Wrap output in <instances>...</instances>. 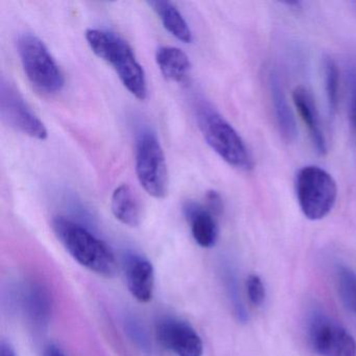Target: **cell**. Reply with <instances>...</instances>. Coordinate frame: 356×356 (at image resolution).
Listing matches in <instances>:
<instances>
[{
  "mask_svg": "<svg viewBox=\"0 0 356 356\" xmlns=\"http://www.w3.org/2000/svg\"><path fill=\"white\" fill-rule=\"evenodd\" d=\"M127 285L131 295L141 303L151 301L155 286L153 264L143 256L132 254L126 261Z\"/></svg>",
  "mask_w": 356,
  "mask_h": 356,
  "instance_id": "10",
  "label": "cell"
},
{
  "mask_svg": "<svg viewBox=\"0 0 356 356\" xmlns=\"http://www.w3.org/2000/svg\"><path fill=\"white\" fill-rule=\"evenodd\" d=\"M184 213L191 225V234L195 243L202 248H211L216 245L218 236V227L216 216L197 203H187Z\"/></svg>",
  "mask_w": 356,
  "mask_h": 356,
  "instance_id": "13",
  "label": "cell"
},
{
  "mask_svg": "<svg viewBox=\"0 0 356 356\" xmlns=\"http://www.w3.org/2000/svg\"><path fill=\"white\" fill-rule=\"evenodd\" d=\"M147 3L157 14L165 30L175 38L184 43H191L193 41V33L188 24L172 3L164 0H155Z\"/></svg>",
  "mask_w": 356,
  "mask_h": 356,
  "instance_id": "16",
  "label": "cell"
},
{
  "mask_svg": "<svg viewBox=\"0 0 356 356\" xmlns=\"http://www.w3.org/2000/svg\"><path fill=\"white\" fill-rule=\"evenodd\" d=\"M17 44L22 68L31 84L44 95L60 92L65 79L43 41L35 35L24 34Z\"/></svg>",
  "mask_w": 356,
  "mask_h": 356,
  "instance_id": "4",
  "label": "cell"
},
{
  "mask_svg": "<svg viewBox=\"0 0 356 356\" xmlns=\"http://www.w3.org/2000/svg\"><path fill=\"white\" fill-rule=\"evenodd\" d=\"M0 114L11 128L38 140L47 138V130L40 118L26 103L22 93L9 81L1 79Z\"/></svg>",
  "mask_w": 356,
  "mask_h": 356,
  "instance_id": "7",
  "label": "cell"
},
{
  "mask_svg": "<svg viewBox=\"0 0 356 356\" xmlns=\"http://www.w3.org/2000/svg\"><path fill=\"white\" fill-rule=\"evenodd\" d=\"M135 165L143 188L156 199L165 197L168 191V165L161 145L152 131H143L139 134Z\"/></svg>",
  "mask_w": 356,
  "mask_h": 356,
  "instance_id": "6",
  "label": "cell"
},
{
  "mask_svg": "<svg viewBox=\"0 0 356 356\" xmlns=\"http://www.w3.org/2000/svg\"><path fill=\"white\" fill-rule=\"evenodd\" d=\"M293 104L301 116V120L307 127L310 139H312V145H314V149H316V153L321 156L326 155L328 152L326 137H325L318 108H316V102H314L312 93L304 87L299 86L293 90Z\"/></svg>",
  "mask_w": 356,
  "mask_h": 356,
  "instance_id": "11",
  "label": "cell"
},
{
  "mask_svg": "<svg viewBox=\"0 0 356 356\" xmlns=\"http://www.w3.org/2000/svg\"><path fill=\"white\" fill-rule=\"evenodd\" d=\"M309 341L321 356H356V341L343 327L325 316H316L309 325Z\"/></svg>",
  "mask_w": 356,
  "mask_h": 356,
  "instance_id": "8",
  "label": "cell"
},
{
  "mask_svg": "<svg viewBox=\"0 0 356 356\" xmlns=\"http://www.w3.org/2000/svg\"><path fill=\"white\" fill-rule=\"evenodd\" d=\"M197 120L206 143L224 161L238 170H251L253 161L245 141L220 112L209 104H200Z\"/></svg>",
  "mask_w": 356,
  "mask_h": 356,
  "instance_id": "3",
  "label": "cell"
},
{
  "mask_svg": "<svg viewBox=\"0 0 356 356\" xmlns=\"http://www.w3.org/2000/svg\"><path fill=\"white\" fill-rule=\"evenodd\" d=\"M44 356H66L64 354V352L62 351L60 348H58L57 346L51 345L47 348L44 352Z\"/></svg>",
  "mask_w": 356,
  "mask_h": 356,
  "instance_id": "23",
  "label": "cell"
},
{
  "mask_svg": "<svg viewBox=\"0 0 356 356\" xmlns=\"http://www.w3.org/2000/svg\"><path fill=\"white\" fill-rule=\"evenodd\" d=\"M159 343L177 356H202L203 341L195 329L184 321L163 318L157 323Z\"/></svg>",
  "mask_w": 356,
  "mask_h": 356,
  "instance_id": "9",
  "label": "cell"
},
{
  "mask_svg": "<svg viewBox=\"0 0 356 356\" xmlns=\"http://www.w3.org/2000/svg\"><path fill=\"white\" fill-rule=\"evenodd\" d=\"M325 90H326L327 106L329 115L334 116L337 111L339 90V72L337 63L331 57L324 58Z\"/></svg>",
  "mask_w": 356,
  "mask_h": 356,
  "instance_id": "18",
  "label": "cell"
},
{
  "mask_svg": "<svg viewBox=\"0 0 356 356\" xmlns=\"http://www.w3.org/2000/svg\"><path fill=\"white\" fill-rule=\"evenodd\" d=\"M86 40L91 51L115 70L129 92L145 101L147 97L145 70L129 43L116 33L103 29L87 30Z\"/></svg>",
  "mask_w": 356,
  "mask_h": 356,
  "instance_id": "1",
  "label": "cell"
},
{
  "mask_svg": "<svg viewBox=\"0 0 356 356\" xmlns=\"http://www.w3.org/2000/svg\"><path fill=\"white\" fill-rule=\"evenodd\" d=\"M296 195L300 208L308 220H322L334 207L337 197V183L323 168L305 166L298 172Z\"/></svg>",
  "mask_w": 356,
  "mask_h": 356,
  "instance_id": "5",
  "label": "cell"
},
{
  "mask_svg": "<svg viewBox=\"0 0 356 356\" xmlns=\"http://www.w3.org/2000/svg\"><path fill=\"white\" fill-rule=\"evenodd\" d=\"M268 86L279 132L286 143H293L298 136L297 122L287 101L284 87L276 72H270Z\"/></svg>",
  "mask_w": 356,
  "mask_h": 356,
  "instance_id": "12",
  "label": "cell"
},
{
  "mask_svg": "<svg viewBox=\"0 0 356 356\" xmlns=\"http://www.w3.org/2000/svg\"><path fill=\"white\" fill-rule=\"evenodd\" d=\"M206 208L214 216L222 213L224 209L222 197L218 191H210L206 195Z\"/></svg>",
  "mask_w": 356,
  "mask_h": 356,
  "instance_id": "21",
  "label": "cell"
},
{
  "mask_svg": "<svg viewBox=\"0 0 356 356\" xmlns=\"http://www.w3.org/2000/svg\"><path fill=\"white\" fill-rule=\"evenodd\" d=\"M0 356H17L12 346L7 341H1L0 345Z\"/></svg>",
  "mask_w": 356,
  "mask_h": 356,
  "instance_id": "22",
  "label": "cell"
},
{
  "mask_svg": "<svg viewBox=\"0 0 356 356\" xmlns=\"http://www.w3.org/2000/svg\"><path fill=\"white\" fill-rule=\"evenodd\" d=\"M51 227L60 243L81 266L107 278L116 274L118 261L109 245L82 225L65 216H56Z\"/></svg>",
  "mask_w": 356,
  "mask_h": 356,
  "instance_id": "2",
  "label": "cell"
},
{
  "mask_svg": "<svg viewBox=\"0 0 356 356\" xmlns=\"http://www.w3.org/2000/svg\"><path fill=\"white\" fill-rule=\"evenodd\" d=\"M248 297L255 306H261L266 299V289L257 275H250L247 279Z\"/></svg>",
  "mask_w": 356,
  "mask_h": 356,
  "instance_id": "19",
  "label": "cell"
},
{
  "mask_svg": "<svg viewBox=\"0 0 356 356\" xmlns=\"http://www.w3.org/2000/svg\"><path fill=\"white\" fill-rule=\"evenodd\" d=\"M348 83H349L350 99L349 116L352 127L356 131V60L351 62L348 66Z\"/></svg>",
  "mask_w": 356,
  "mask_h": 356,
  "instance_id": "20",
  "label": "cell"
},
{
  "mask_svg": "<svg viewBox=\"0 0 356 356\" xmlns=\"http://www.w3.org/2000/svg\"><path fill=\"white\" fill-rule=\"evenodd\" d=\"M337 289L341 303L356 314V270L339 266L337 270Z\"/></svg>",
  "mask_w": 356,
  "mask_h": 356,
  "instance_id": "17",
  "label": "cell"
},
{
  "mask_svg": "<svg viewBox=\"0 0 356 356\" xmlns=\"http://www.w3.org/2000/svg\"><path fill=\"white\" fill-rule=\"evenodd\" d=\"M156 62L164 78L172 82H183L191 72L188 56L178 47H160L156 53Z\"/></svg>",
  "mask_w": 356,
  "mask_h": 356,
  "instance_id": "15",
  "label": "cell"
},
{
  "mask_svg": "<svg viewBox=\"0 0 356 356\" xmlns=\"http://www.w3.org/2000/svg\"><path fill=\"white\" fill-rule=\"evenodd\" d=\"M111 209L116 220L131 228H136L143 218V206L136 191L128 184H122L114 191Z\"/></svg>",
  "mask_w": 356,
  "mask_h": 356,
  "instance_id": "14",
  "label": "cell"
}]
</instances>
